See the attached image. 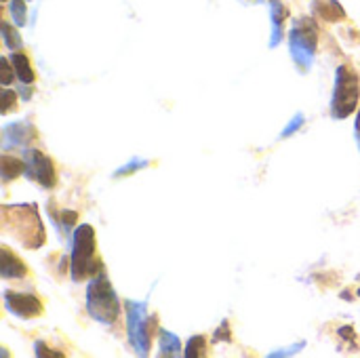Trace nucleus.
<instances>
[{"mask_svg":"<svg viewBox=\"0 0 360 358\" xmlns=\"http://www.w3.org/2000/svg\"><path fill=\"white\" fill-rule=\"evenodd\" d=\"M2 224L25 249H40L46 241L36 205H4Z\"/></svg>","mask_w":360,"mask_h":358,"instance_id":"nucleus-1","label":"nucleus"},{"mask_svg":"<svg viewBox=\"0 0 360 358\" xmlns=\"http://www.w3.org/2000/svg\"><path fill=\"white\" fill-rule=\"evenodd\" d=\"M70 270H72V279L76 283H82L84 279H93L95 274H99L103 270L101 260L97 257L95 232L89 224H82L74 230Z\"/></svg>","mask_w":360,"mask_h":358,"instance_id":"nucleus-2","label":"nucleus"},{"mask_svg":"<svg viewBox=\"0 0 360 358\" xmlns=\"http://www.w3.org/2000/svg\"><path fill=\"white\" fill-rule=\"evenodd\" d=\"M86 310L101 325H114L118 319L120 302L103 270L95 274L86 285Z\"/></svg>","mask_w":360,"mask_h":358,"instance_id":"nucleus-3","label":"nucleus"},{"mask_svg":"<svg viewBox=\"0 0 360 358\" xmlns=\"http://www.w3.org/2000/svg\"><path fill=\"white\" fill-rule=\"evenodd\" d=\"M319 46V27L316 21L310 17H302L293 23L289 32V51L295 61V65L302 72H308Z\"/></svg>","mask_w":360,"mask_h":358,"instance_id":"nucleus-4","label":"nucleus"},{"mask_svg":"<svg viewBox=\"0 0 360 358\" xmlns=\"http://www.w3.org/2000/svg\"><path fill=\"white\" fill-rule=\"evenodd\" d=\"M124 310H127V331H129V342L133 346V350L139 357H146L152 344V335H154V327H156V319L148 314V304L146 302H133L127 300L124 302Z\"/></svg>","mask_w":360,"mask_h":358,"instance_id":"nucleus-5","label":"nucleus"},{"mask_svg":"<svg viewBox=\"0 0 360 358\" xmlns=\"http://www.w3.org/2000/svg\"><path fill=\"white\" fill-rule=\"evenodd\" d=\"M360 97V84L356 72L350 65H340L335 72V89L331 99V116L333 118H348L354 114Z\"/></svg>","mask_w":360,"mask_h":358,"instance_id":"nucleus-6","label":"nucleus"},{"mask_svg":"<svg viewBox=\"0 0 360 358\" xmlns=\"http://www.w3.org/2000/svg\"><path fill=\"white\" fill-rule=\"evenodd\" d=\"M25 175L32 181H38L42 188H55L57 184V175H55V167L53 160L49 156H44L40 150H25Z\"/></svg>","mask_w":360,"mask_h":358,"instance_id":"nucleus-7","label":"nucleus"},{"mask_svg":"<svg viewBox=\"0 0 360 358\" xmlns=\"http://www.w3.org/2000/svg\"><path fill=\"white\" fill-rule=\"evenodd\" d=\"M4 306L8 312H13L19 319H32L42 314V304L36 295H25V293H15V291H4Z\"/></svg>","mask_w":360,"mask_h":358,"instance_id":"nucleus-8","label":"nucleus"},{"mask_svg":"<svg viewBox=\"0 0 360 358\" xmlns=\"http://www.w3.org/2000/svg\"><path fill=\"white\" fill-rule=\"evenodd\" d=\"M34 137H36V131L30 122H15V124L4 127V148H13V146L25 148Z\"/></svg>","mask_w":360,"mask_h":358,"instance_id":"nucleus-9","label":"nucleus"},{"mask_svg":"<svg viewBox=\"0 0 360 358\" xmlns=\"http://www.w3.org/2000/svg\"><path fill=\"white\" fill-rule=\"evenodd\" d=\"M0 274L2 279H23L27 274L25 264L8 247L0 249Z\"/></svg>","mask_w":360,"mask_h":358,"instance_id":"nucleus-10","label":"nucleus"},{"mask_svg":"<svg viewBox=\"0 0 360 358\" xmlns=\"http://www.w3.org/2000/svg\"><path fill=\"white\" fill-rule=\"evenodd\" d=\"M289 17V8L281 2V0H270V19H272V38H270V46H278L281 40L285 38V21Z\"/></svg>","mask_w":360,"mask_h":358,"instance_id":"nucleus-11","label":"nucleus"},{"mask_svg":"<svg viewBox=\"0 0 360 358\" xmlns=\"http://www.w3.org/2000/svg\"><path fill=\"white\" fill-rule=\"evenodd\" d=\"M312 11L329 23H338V21L346 19V11L338 0H314Z\"/></svg>","mask_w":360,"mask_h":358,"instance_id":"nucleus-12","label":"nucleus"},{"mask_svg":"<svg viewBox=\"0 0 360 358\" xmlns=\"http://www.w3.org/2000/svg\"><path fill=\"white\" fill-rule=\"evenodd\" d=\"M21 173H25V160H19L15 156L2 154V158H0V175H2V179L4 181H13Z\"/></svg>","mask_w":360,"mask_h":358,"instance_id":"nucleus-13","label":"nucleus"},{"mask_svg":"<svg viewBox=\"0 0 360 358\" xmlns=\"http://www.w3.org/2000/svg\"><path fill=\"white\" fill-rule=\"evenodd\" d=\"M11 63H13V68H15L17 78H19L23 84H32V82H34V70H32V65H30V59H27L23 53L13 51Z\"/></svg>","mask_w":360,"mask_h":358,"instance_id":"nucleus-14","label":"nucleus"},{"mask_svg":"<svg viewBox=\"0 0 360 358\" xmlns=\"http://www.w3.org/2000/svg\"><path fill=\"white\" fill-rule=\"evenodd\" d=\"M158 346H160V357H179L181 354V342L171 331L160 329V333H158Z\"/></svg>","mask_w":360,"mask_h":358,"instance_id":"nucleus-15","label":"nucleus"},{"mask_svg":"<svg viewBox=\"0 0 360 358\" xmlns=\"http://www.w3.org/2000/svg\"><path fill=\"white\" fill-rule=\"evenodd\" d=\"M0 34H2V40H4V46H6V49H11V51H19V49H21V36H19L17 30L11 27L6 21H2Z\"/></svg>","mask_w":360,"mask_h":358,"instance_id":"nucleus-16","label":"nucleus"},{"mask_svg":"<svg viewBox=\"0 0 360 358\" xmlns=\"http://www.w3.org/2000/svg\"><path fill=\"white\" fill-rule=\"evenodd\" d=\"M205 352H207V340L202 335L190 338L188 344H186V350H184L186 358H200Z\"/></svg>","mask_w":360,"mask_h":358,"instance_id":"nucleus-17","label":"nucleus"},{"mask_svg":"<svg viewBox=\"0 0 360 358\" xmlns=\"http://www.w3.org/2000/svg\"><path fill=\"white\" fill-rule=\"evenodd\" d=\"M8 13H11L17 27H21L25 23V2L23 0H11L8 2Z\"/></svg>","mask_w":360,"mask_h":358,"instance_id":"nucleus-18","label":"nucleus"},{"mask_svg":"<svg viewBox=\"0 0 360 358\" xmlns=\"http://www.w3.org/2000/svg\"><path fill=\"white\" fill-rule=\"evenodd\" d=\"M11 65H13V63H11L8 59H4V57L0 59V68H2V78H0V80H2L4 87H8V84L13 82V78H17L15 68H11Z\"/></svg>","mask_w":360,"mask_h":358,"instance_id":"nucleus-19","label":"nucleus"},{"mask_svg":"<svg viewBox=\"0 0 360 358\" xmlns=\"http://www.w3.org/2000/svg\"><path fill=\"white\" fill-rule=\"evenodd\" d=\"M300 127H304V114H295V116H293V120L285 127V131H283V135H281V137H289V135H293Z\"/></svg>","mask_w":360,"mask_h":358,"instance_id":"nucleus-20","label":"nucleus"},{"mask_svg":"<svg viewBox=\"0 0 360 358\" xmlns=\"http://www.w3.org/2000/svg\"><path fill=\"white\" fill-rule=\"evenodd\" d=\"M15 103H17V93L4 91V93H2V114H8L11 108H13Z\"/></svg>","mask_w":360,"mask_h":358,"instance_id":"nucleus-21","label":"nucleus"},{"mask_svg":"<svg viewBox=\"0 0 360 358\" xmlns=\"http://www.w3.org/2000/svg\"><path fill=\"white\" fill-rule=\"evenodd\" d=\"M34 352H36V357H55V358H63L61 352H55V350H49V346L44 344V342H36V346H34Z\"/></svg>","mask_w":360,"mask_h":358,"instance_id":"nucleus-22","label":"nucleus"},{"mask_svg":"<svg viewBox=\"0 0 360 358\" xmlns=\"http://www.w3.org/2000/svg\"><path fill=\"white\" fill-rule=\"evenodd\" d=\"M215 342H232V335H230V323L224 321L221 327L215 331Z\"/></svg>","mask_w":360,"mask_h":358,"instance_id":"nucleus-23","label":"nucleus"},{"mask_svg":"<svg viewBox=\"0 0 360 358\" xmlns=\"http://www.w3.org/2000/svg\"><path fill=\"white\" fill-rule=\"evenodd\" d=\"M148 162L146 160H133L131 165H127V167H122L120 171H116V175H129V173H133V171H137V169H141V167H146Z\"/></svg>","mask_w":360,"mask_h":358,"instance_id":"nucleus-24","label":"nucleus"},{"mask_svg":"<svg viewBox=\"0 0 360 358\" xmlns=\"http://www.w3.org/2000/svg\"><path fill=\"white\" fill-rule=\"evenodd\" d=\"M76 219H78V213L76 211H63V215H61L63 228H68V230L76 224Z\"/></svg>","mask_w":360,"mask_h":358,"instance_id":"nucleus-25","label":"nucleus"},{"mask_svg":"<svg viewBox=\"0 0 360 358\" xmlns=\"http://www.w3.org/2000/svg\"><path fill=\"white\" fill-rule=\"evenodd\" d=\"M338 333H340V335H342L344 340H350V342H354V340H356V333H354V331H352L350 327H342V329H340Z\"/></svg>","mask_w":360,"mask_h":358,"instance_id":"nucleus-26","label":"nucleus"},{"mask_svg":"<svg viewBox=\"0 0 360 358\" xmlns=\"http://www.w3.org/2000/svg\"><path fill=\"white\" fill-rule=\"evenodd\" d=\"M354 135H356V141H359V148H360V110H359V114H356V124H354Z\"/></svg>","mask_w":360,"mask_h":358,"instance_id":"nucleus-27","label":"nucleus"},{"mask_svg":"<svg viewBox=\"0 0 360 358\" xmlns=\"http://www.w3.org/2000/svg\"><path fill=\"white\" fill-rule=\"evenodd\" d=\"M359 298H360V289H359Z\"/></svg>","mask_w":360,"mask_h":358,"instance_id":"nucleus-28","label":"nucleus"},{"mask_svg":"<svg viewBox=\"0 0 360 358\" xmlns=\"http://www.w3.org/2000/svg\"><path fill=\"white\" fill-rule=\"evenodd\" d=\"M4 2H6V0H4Z\"/></svg>","mask_w":360,"mask_h":358,"instance_id":"nucleus-29","label":"nucleus"}]
</instances>
